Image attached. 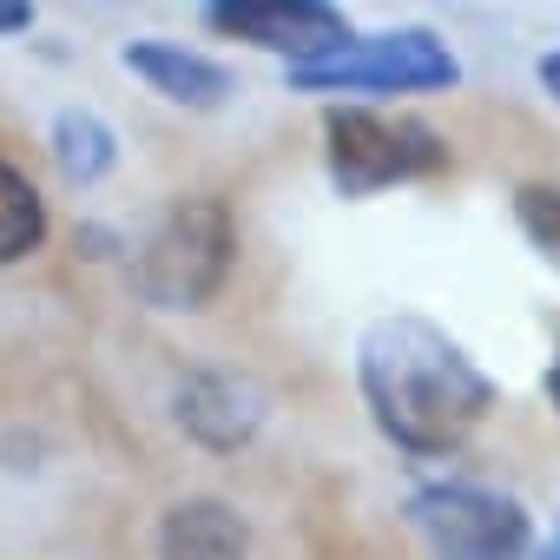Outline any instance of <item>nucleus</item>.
Returning <instances> with one entry per match:
<instances>
[{
  "label": "nucleus",
  "instance_id": "nucleus-1",
  "mask_svg": "<svg viewBox=\"0 0 560 560\" xmlns=\"http://www.w3.org/2000/svg\"><path fill=\"white\" fill-rule=\"evenodd\" d=\"M357 389L383 442L416 462L455 455L501 402L494 376L462 350V337L416 311H389L357 337Z\"/></svg>",
  "mask_w": 560,
  "mask_h": 560
},
{
  "label": "nucleus",
  "instance_id": "nucleus-15",
  "mask_svg": "<svg viewBox=\"0 0 560 560\" xmlns=\"http://www.w3.org/2000/svg\"><path fill=\"white\" fill-rule=\"evenodd\" d=\"M547 402L560 409V357H553V370H547Z\"/></svg>",
  "mask_w": 560,
  "mask_h": 560
},
{
  "label": "nucleus",
  "instance_id": "nucleus-9",
  "mask_svg": "<svg viewBox=\"0 0 560 560\" xmlns=\"http://www.w3.org/2000/svg\"><path fill=\"white\" fill-rule=\"evenodd\" d=\"M159 560H250V521L218 494H185L159 514Z\"/></svg>",
  "mask_w": 560,
  "mask_h": 560
},
{
  "label": "nucleus",
  "instance_id": "nucleus-8",
  "mask_svg": "<svg viewBox=\"0 0 560 560\" xmlns=\"http://www.w3.org/2000/svg\"><path fill=\"white\" fill-rule=\"evenodd\" d=\"M119 67L132 80H145L165 106H185V113H218L231 100V73L185 40H126Z\"/></svg>",
  "mask_w": 560,
  "mask_h": 560
},
{
  "label": "nucleus",
  "instance_id": "nucleus-3",
  "mask_svg": "<svg viewBox=\"0 0 560 560\" xmlns=\"http://www.w3.org/2000/svg\"><path fill=\"white\" fill-rule=\"evenodd\" d=\"M324 165L343 198H376L389 185L435 178L448 165V139L429 119L376 113V106H330L324 113Z\"/></svg>",
  "mask_w": 560,
  "mask_h": 560
},
{
  "label": "nucleus",
  "instance_id": "nucleus-10",
  "mask_svg": "<svg viewBox=\"0 0 560 560\" xmlns=\"http://www.w3.org/2000/svg\"><path fill=\"white\" fill-rule=\"evenodd\" d=\"M47 145H54V165L67 172V185H100V178H113V165H119V132L93 113V106H67V113H54V126H47Z\"/></svg>",
  "mask_w": 560,
  "mask_h": 560
},
{
  "label": "nucleus",
  "instance_id": "nucleus-4",
  "mask_svg": "<svg viewBox=\"0 0 560 560\" xmlns=\"http://www.w3.org/2000/svg\"><path fill=\"white\" fill-rule=\"evenodd\" d=\"M429 560H540L534 514L481 481H429L402 501Z\"/></svg>",
  "mask_w": 560,
  "mask_h": 560
},
{
  "label": "nucleus",
  "instance_id": "nucleus-13",
  "mask_svg": "<svg viewBox=\"0 0 560 560\" xmlns=\"http://www.w3.org/2000/svg\"><path fill=\"white\" fill-rule=\"evenodd\" d=\"M34 27V8L27 0H0V40H14V34H27Z\"/></svg>",
  "mask_w": 560,
  "mask_h": 560
},
{
  "label": "nucleus",
  "instance_id": "nucleus-7",
  "mask_svg": "<svg viewBox=\"0 0 560 560\" xmlns=\"http://www.w3.org/2000/svg\"><path fill=\"white\" fill-rule=\"evenodd\" d=\"M172 422H178L198 448L237 455V448H250V442L264 435L270 396H264L250 376H237V370H185L178 389H172Z\"/></svg>",
  "mask_w": 560,
  "mask_h": 560
},
{
  "label": "nucleus",
  "instance_id": "nucleus-5",
  "mask_svg": "<svg viewBox=\"0 0 560 560\" xmlns=\"http://www.w3.org/2000/svg\"><path fill=\"white\" fill-rule=\"evenodd\" d=\"M298 93H448L462 86V60L429 27H389V34H350L337 54L291 67Z\"/></svg>",
  "mask_w": 560,
  "mask_h": 560
},
{
  "label": "nucleus",
  "instance_id": "nucleus-2",
  "mask_svg": "<svg viewBox=\"0 0 560 560\" xmlns=\"http://www.w3.org/2000/svg\"><path fill=\"white\" fill-rule=\"evenodd\" d=\"M237 264V218L224 198H172L132 250V291L145 311H205Z\"/></svg>",
  "mask_w": 560,
  "mask_h": 560
},
{
  "label": "nucleus",
  "instance_id": "nucleus-14",
  "mask_svg": "<svg viewBox=\"0 0 560 560\" xmlns=\"http://www.w3.org/2000/svg\"><path fill=\"white\" fill-rule=\"evenodd\" d=\"M534 80H540L547 100H560V54H540V60H534Z\"/></svg>",
  "mask_w": 560,
  "mask_h": 560
},
{
  "label": "nucleus",
  "instance_id": "nucleus-12",
  "mask_svg": "<svg viewBox=\"0 0 560 560\" xmlns=\"http://www.w3.org/2000/svg\"><path fill=\"white\" fill-rule=\"evenodd\" d=\"M514 224H521V237L560 270V185H521V191H514Z\"/></svg>",
  "mask_w": 560,
  "mask_h": 560
},
{
  "label": "nucleus",
  "instance_id": "nucleus-16",
  "mask_svg": "<svg viewBox=\"0 0 560 560\" xmlns=\"http://www.w3.org/2000/svg\"><path fill=\"white\" fill-rule=\"evenodd\" d=\"M540 560H560V521H553V534L540 540Z\"/></svg>",
  "mask_w": 560,
  "mask_h": 560
},
{
  "label": "nucleus",
  "instance_id": "nucleus-6",
  "mask_svg": "<svg viewBox=\"0 0 560 560\" xmlns=\"http://www.w3.org/2000/svg\"><path fill=\"white\" fill-rule=\"evenodd\" d=\"M205 27L257 54H277L284 67H311L357 34L350 14L330 0H218V8H205Z\"/></svg>",
  "mask_w": 560,
  "mask_h": 560
},
{
  "label": "nucleus",
  "instance_id": "nucleus-11",
  "mask_svg": "<svg viewBox=\"0 0 560 560\" xmlns=\"http://www.w3.org/2000/svg\"><path fill=\"white\" fill-rule=\"evenodd\" d=\"M40 244H47V198L21 165L0 159V270L27 264Z\"/></svg>",
  "mask_w": 560,
  "mask_h": 560
}]
</instances>
